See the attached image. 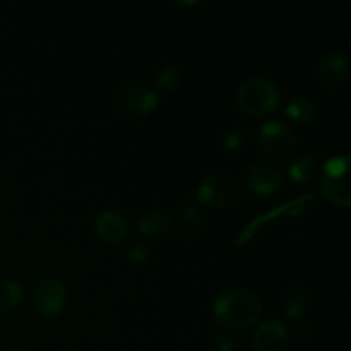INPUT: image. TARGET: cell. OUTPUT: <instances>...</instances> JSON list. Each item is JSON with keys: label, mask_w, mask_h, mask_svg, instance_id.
<instances>
[{"label": "cell", "mask_w": 351, "mask_h": 351, "mask_svg": "<svg viewBox=\"0 0 351 351\" xmlns=\"http://www.w3.org/2000/svg\"><path fill=\"white\" fill-rule=\"evenodd\" d=\"M213 317L221 328L240 331L256 326L264 315L263 300L245 288L223 290L213 302Z\"/></svg>", "instance_id": "6da1fadb"}, {"label": "cell", "mask_w": 351, "mask_h": 351, "mask_svg": "<svg viewBox=\"0 0 351 351\" xmlns=\"http://www.w3.org/2000/svg\"><path fill=\"white\" fill-rule=\"evenodd\" d=\"M237 105L250 117H267L280 105V91L271 79L263 75L247 77L237 89Z\"/></svg>", "instance_id": "7a4b0ae2"}, {"label": "cell", "mask_w": 351, "mask_h": 351, "mask_svg": "<svg viewBox=\"0 0 351 351\" xmlns=\"http://www.w3.org/2000/svg\"><path fill=\"white\" fill-rule=\"evenodd\" d=\"M350 165L348 154H338L329 158L319 171V187L322 195L336 208L348 209L351 206Z\"/></svg>", "instance_id": "3957f363"}, {"label": "cell", "mask_w": 351, "mask_h": 351, "mask_svg": "<svg viewBox=\"0 0 351 351\" xmlns=\"http://www.w3.org/2000/svg\"><path fill=\"white\" fill-rule=\"evenodd\" d=\"M197 201L209 208H228L242 197V185L228 173H211L197 187Z\"/></svg>", "instance_id": "277c9868"}, {"label": "cell", "mask_w": 351, "mask_h": 351, "mask_svg": "<svg viewBox=\"0 0 351 351\" xmlns=\"http://www.w3.org/2000/svg\"><path fill=\"white\" fill-rule=\"evenodd\" d=\"M257 144L266 156L287 160L297 149V137L293 130L280 120H267L257 129Z\"/></svg>", "instance_id": "5b68a950"}, {"label": "cell", "mask_w": 351, "mask_h": 351, "mask_svg": "<svg viewBox=\"0 0 351 351\" xmlns=\"http://www.w3.org/2000/svg\"><path fill=\"white\" fill-rule=\"evenodd\" d=\"M33 308L43 319H55L65 311L69 300L67 288L62 281L45 278L33 290Z\"/></svg>", "instance_id": "8992f818"}, {"label": "cell", "mask_w": 351, "mask_h": 351, "mask_svg": "<svg viewBox=\"0 0 351 351\" xmlns=\"http://www.w3.org/2000/svg\"><path fill=\"white\" fill-rule=\"evenodd\" d=\"M243 185L256 197H271L283 189V171L269 161H257L247 168Z\"/></svg>", "instance_id": "52a82bcc"}, {"label": "cell", "mask_w": 351, "mask_h": 351, "mask_svg": "<svg viewBox=\"0 0 351 351\" xmlns=\"http://www.w3.org/2000/svg\"><path fill=\"white\" fill-rule=\"evenodd\" d=\"M350 79L348 58L338 51L324 55L315 71V82L321 91L335 95L341 91Z\"/></svg>", "instance_id": "ba28073f"}, {"label": "cell", "mask_w": 351, "mask_h": 351, "mask_svg": "<svg viewBox=\"0 0 351 351\" xmlns=\"http://www.w3.org/2000/svg\"><path fill=\"white\" fill-rule=\"evenodd\" d=\"M160 96L153 88L146 84H129L117 96V105L123 113L132 117H146L156 110Z\"/></svg>", "instance_id": "9c48e42d"}, {"label": "cell", "mask_w": 351, "mask_h": 351, "mask_svg": "<svg viewBox=\"0 0 351 351\" xmlns=\"http://www.w3.org/2000/svg\"><path fill=\"white\" fill-rule=\"evenodd\" d=\"M290 332L281 321H266L254 331L252 345L256 351H287Z\"/></svg>", "instance_id": "30bf717a"}, {"label": "cell", "mask_w": 351, "mask_h": 351, "mask_svg": "<svg viewBox=\"0 0 351 351\" xmlns=\"http://www.w3.org/2000/svg\"><path fill=\"white\" fill-rule=\"evenodd\" d=\"M315 201L314 195H305V197H300V199H295V201L291 202H287L285 206H281V208L274 209V211L267 213V215H263L259 216V218L254 219L250 225L245 226V230L243 232H240L239 235V240H237V243H247L250 239H252L254 235H256V232H259V228H263L266 223L269 221H274V219H278V216L283 215V216H295L298 215V213L305 211V209L308 208V206L312 204V202Z\"/></svg>", "instance_id": "8fae6325"}, {"label": "cell", "mask_w": 351, "mask_h": 351, "mask_svg": "<svg viewBox=\"0 0 351 351\" xmlns=\"http://www.w3.org/2000/svg\"><path fill=\"white\" fill-rule=\"evenodd\" d=\"M95 233L101 242L120 243L129 237V221L119 211L99 213L95 219Z\"/></svg>", "instance_id": "7c38bea8"}, {"label": "cell", "mask_w": 351, "mask_h": 351, "mask_svg": "<svg viewBox=\"0 0 351 351\" xmlns=\"http://www.w3.org/2000/svg\"><path fill=\"white\" fill-rule=\"evenodd\" d=\"M171 226H173V221L170 215L161 209H151L137 221V230L146 239H163L171 232Z\"/></svg>", "instance_id": "4fadbf2b"}, {"label": "cell", "mask_w": 351, "mask_h": 351, "mask_svg": "<svg viewBox=\"0 0 351 351\" xmlns=\"http://www.w3.org/2000/svg\"><path fill=\"white\" fill-rule=\"evenodd\" d=\"M312 305V293L305 285L297 283L287 291L283 300V311L288 319H300Z\"/></svg>", "instance_id": "5bb4252c"}, {"label": "cell", "mask_w": 351, "mask_h": 351, "mask_svg": "<svg viewBox=\"0 0 351 351\" xmlns=\"http://www.w3.org/2000/svg\"><path fill=\"white\" fill-rule=\"evenodd\" d=\"M24 300V287L19 281L7 280L0 283V315H9L19 308Z\"/></svg>", "instance_id": "9a60e30c"}, {"label": "cell", "mask_w": 351, "mask_h": 351, "mask_svg": "<svg viewBox=\"0 0 351 351\" xmlns=\"http://www.w3.org/2000/svg\"><path fill=\"white\" fill-rule=\"evenodd\" d=\"M319 171V163L314 156L311 154H302L298 156L293 163L288 168V178H290L293 184L304 185L308 184L312 178L317 175Z\"/></svg>", "instance_id": "2e32d148"}, {"label": "cell", "mask_w": 351, "mask_h": 351, "mask_svg": "<svg viewBox=\"0 0 351 351\" xmlns=\"http://www.w3.org/2000/svg\"><path fill=\"white\" fill-rule=\"evenodd\" d=\"M285 113L297 125H307L315 119V105L305 96H295L287 103Z\"/></svg>", "instance_id": "e0dca14e"}, {"label": "cell", "mask_w": 351, "mask_h": 351, "mask_svg": "<svg viewBox=\"0 0 351 351\" xmlns=\"http://www.w3.org/2000/svg\"><path fill=\"white\" fill-rule=\"evenodd\" d=\"M182 84V72L178 71L175 65H167L158 72L156 79H154V91H160L163 95H170V93L177 91L178 86Z\"/></svg>", "instance_id": "ac0fdd59"}, {"label": "cell", "mask_w": 351, "mask_h": 351, "mask_svg": "<svg viewBox=\"0 0 351 351\" xmlns=\"http://www.w3.org/2000/svg\"><path fill=\"white\" fill-rule=\"evenodd\" d=\"M178 225L189 235L197 233L202 226V216L199 213V209L192 204L184 206L180 209V213H178Z\"/></svg>", "instance_id": "d6986e66"}, {"label": "cell", "mask_w": 351, "mask_h": 351, "mask_svg": "<svg viewBox=\"0 0 351 351\" xmlns=\"http://www.w3.org/2000/svg\"><path fill=\"white\" fill-rule=\"evenodd\" d=\"M243 144H245V134L240 129L235 127H230L223 132L221 136V149L226 154H239L243 149Z\"/></svg>", "instance_id": "ffe728a7"}, {"label": "cell", "mask_w": 351, "mask_h": 351, "mask_svg": "<svg viewBox=\"0 0 351 351\" xmlns=\"http://www.w3.org/2000/svg\"><path fill=\"white\" fill-rule=\"evenodd\" d=\"M127 257L132 264H146L149 261V249L144 243H134L127 249Z\"/></svg>", "instance_id": "44dd1931"}, {"label": "cell", "mask_w": 351, "mask_h": 351, "mask_svg": "<svg viewBox=\"0 0 351 351\" xmlns=\"http://www.w3.org/2000/svg\"><path fill=\"white\" fill-rule=\"evenodd\" d=\"M213 351H239V343L230 336H223L213 346Z\"/></svg>", "instance_id": "7402d4cb"}]
</instances>
